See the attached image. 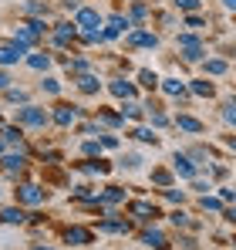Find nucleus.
<instances>
[{
  "label": "nucleus",
  "mask_w": 236,
  "mask_h": 250,
  "mask_svg": "<svg viewBox=\"0 0 236 250\" xmlns=\"http://www.w3.org/2000/svg\"><path fill=\"white\" fill-rule=\"evenodd\" d=\"M27 64H31L34 71H47V68H51V58H47V54H31Z\"/></svg>",
  "instance_id": "14"
},
{
  "label": "nucleus",
  "mask_w": 236,
  "mask_h": 250,
  "mask_svg": "<svg viewBox=\"0 0 236 250\" xmlns=\"http://www.w3.org/2000/svg\"><path fill=\"white\" fill-rule=\"evenodd\" d=\"M142 240H145V244H149V247H156V250H165V237H162V233H158V230H149V233H145V237H142Z\"/></svg>",
  "instance_id": "16"
},
{
  "label": "nucleus",
  "mask_w": 236,
  "mask_h": 250,
  "mask_svg": "<svg viewBox=\"0 0 236 250\" xmlns=\"http://www.w3.org/2000/svg\"><path fill=\"white\" fill-rule=\"evenodd\" d=\"M88 240H91V233L84 227H71L68 230V244H88Z\"/></svg>",
  "instance_id": "13"
},
{
  "label": "nucleus",
  "mask_w": 236,
  "mask_h": 250,
  "mask_svg": "<svg viewBox=\"0 0 236 250\" xmlns=\"http://www.w3.org/2000/svg\"><path fill=\"white\" fill-rule=\"evenodd\" d=\"M17 196H20V203H44V189H40V186H31V183L20 186Z\"/></svg>",
  "instance_id": "5"
},
{
  "label": "nucleus",
  "mask_w": 236,
  "mask_h": 250,
  "mask_svg": "<svg viewBox=\"0 0 236 250\" xmlns=\"http://www.w3.org/2000/svg\"><path fill=\"white\" fill-rule=\"evenodd\" d=\"M169 95H182V82H176V78H165V84H162Z\"/></svg>",
  "instance_id": "23"
},
{
  "label": "nucleus",
  "mask_w": 236,
  "mask_h": 250,
  "mask_svg": "<svg viewBox=\"0 0 236 250\" xmlns=\"http://www.w3.org/2000/svg\"><path fill=\"white\" fill-rule=\"evenodd\" d=\"M176 7H182V10H196L199 0H176Z\"/></svg>",
  "instance_id": "33"
},
{
  "label": "nucleus",
  "mask_w": 236,
  "mask_h": 250,
  "mask_svg": "<svg viewBox=\"0 0 236 250\" xmlns=\"http://www.w3.org/2000/svg\"><path fill=\"white\" fill-rule=\"evenodd\" d=\"M121 196H125V193H121V189H115V186H112V189H108V193H105V196H101V200H105V203H118V200H121Z\"/></svg>",
  "instance_id": "26"
},
{
  "label": "nucleus",
  "mask_w": 236,
  "mask_h": 250,
  "mask_svg": "<svg viewBox=\"0 0 236 250\" xmlns=\"http://www.w3.org/2000/svg\"><path fill=\"white\" fill-rule=\"evenodd\" d=\"M156 75H152V71H142V84H145V88H156Z\"/></svg>",
  "instance_id": "30"
},
{
  "label": "nucleus",
  "mask_w": 236,
  "mask_h": 250,
  "mask_svg": "<svg viewBox=\"0 0 236 250\" xmlns=\"http://www.w3.org/2000/svg\"><path fill=\"white\" fill-rule=\"evenodd\" d=\"M226 220H230V223H236V209H226Z\"/></svg>",
  "instance_id": "37"
},
{
  "label": "nucleus",
  "mask_w": 236,
  "mask_h": 250,
  "mask_svg": "<svg viewBox=\"0 0 236 250\" xmlns=\"http://www.w3.org/2000/svg\"><path fill=\"white\" fill-rule=\"evenodd\" d=\"M24 163H27V159H24L20 152H17V156H14V152H10V156H3V169H7V172H20Z\"/></svg>",
  "instance_id": "10"
},
{
  "label": "nucleus",
  "mask_w": 236,
  "mask_h": 250,
  "mask_svg": "<svg viewBox=\"0 0 236 250\" xmlns=\"http://www.w3.org/2000/svg\"><path fill=\"white\" fill-rule=\"evenodd\" d=\"M202 209H223V207H219L216 196H202Z\"/></svg>",
  "instance_id": "29"
},
{
  "label": "nucleus",
  "mask_w": 236,
  "mask_h": 250,
  "mask_svg": "<svg viewBox=\"0 0 236 250\" xmlns=\"http://www.w3.org/2000/svg\"><path fill=\"white\" fill-rule=\"evenodd\" d=\"M172 166H176V172H179L182 179H196V166H193L186 156H176V159H172Z\"/></svg>",
  "instance_id": "7"
},
{
  "label": "nucleus",
  "mask_w": 236,
  "mask_h": 250,
  "mask_svg": "<svg viewBox=\"0 0 236 250\" xmlns=\"http://www.w3.org/2000/svg\"><path fill=\"white\" fill-rule=\"evenodd\" d=\"M0 152H3V142H0Z\"/></svg>",
  "instance_id": "41"
},
{
  "label": "nucleus",
  "mask_w": 236,
  "mask_h": 250,
  "mask_svg": "<svg viewBox=\"0 0 236 250\" xmlns=\"http://www.w3.org/2000/svg\"><path fill=\"white\" fill-rule=\"evenodd\" d=\"M31 250H51V247H31Z\"/></svg>",
  "instance_id": "40"
},
{
  "label": "nucleus",
  "mask_w": 236,
  "mask_h": 250,
  "mask_svg": "<svg viewBox=\"0 0 236 250\" xmlns=\"http://www.w3.org/2000/svg\"><path fill=\"white\" fill-rule=\"evenodd\" d=\"M98 24H101V17H98V10H91V7L78 10V17H75V27H81L84 34H88V31H98Z\"/></svg>",
  "instance_id": "2"
},
{
  "label": "nucleus",
  "mask_w": 236,
  "mask_h": 250,
  "mask_svg": "<svg viewBox=\"0 0 236 250\" xmlns=\"http://www.w3.org/2000/svg\"><path fill=\"white\" fill-rule=\"evenodd\" d=\"M206 71H209V75H223V71H226V61L213 58V61H206Z\"/></svg>",
  "instance_id": "20"
},
{
  "label": "nucleus",
  "mask_w": 236,
  "mask_h": 250,
  "mask_svg": "<svg viewBox=\"0 0 236 250\" xmlns=\"http://www.w3.org/2000/svg\"><path fill=\"white\" fill-rule=\"evenodd\" d=\"M17 122L31 125V128H44V125H47V112H44L40 105H24V108L17 112Z\"/></svg>",
  "instance_id": "1"
},
{
  "label": "nucleus",
  "mask_w": 236,
  "mask_h": 250,
  "mask_svg": "<svg viewBox=\"0 0 236 250\" xmlns=\"http://www.w3.org/2000/svg\"><path fill=\"white\" fill-rule=\"evenodd\" d=\"M121 115H128V119H142V105L128 102V105H121Z\"/></svg>",
  "instance_id": "21"
},
{
  "label": "nucleus",
  "mask_w": 236,
  "mask_h": 250,
  "mask_svg": "<svg viewBox=\"0 0 236 250\" xmlns=\"http://www.w3.org/2000/svg\"><path fill=\"white\" fill-rule=\"evenodd\" d=\"M24 10L27 14H44V3L40 0H31V3H24Z\"/></svg>",
  "instance_id": "28"
},
{
  "label": "nucleus",
  "mask_w": 236,
  "mask_h": 250,
  "mask_svg": "<svg viewBox=\"0 0 236 250\" xmlns=\"http://www.w3.org/2000/svg\"><path fill=\"white\" fill-rule=\"evenodd\" d=\"M176 125H179V128H186V132H202V128H206L199 119H189V115H179V119H176Z\"/></svg>",
  "instance_id": "12"
},
{
  "label": "nucleus",
  "mask_w": 236,
  "mask_h": 250,
  "mask_svg": "<svg viewBox=\"0 0 236 250\" xmlns=\"http://www.w3.org/2000/svg\"><path fill=\"white\" fill-rule=\"evenodd\" d=\"M0 139H3V142H20V125H7V128L0 132Z\"/></svg>",
  "instance_id": "17"
},
{
  "label": "nucleus",
  "mask_w": 236,
  "mask_h": 250,
  "mask_svg": "<svg viewBox=\"0 0 236 250\" xmlns=\"http://www.w3.org/2000/svg\"><path fill=\"white\" fill-rule=\"evenodd\" d=\"M81 91H88V95H91V91H98V78H95V75H81Z\"/></svg>",
  "instance_id": "18"
},
{
  "label": "nucleus",
  "mask_w": 236,
  "mask_h": 250,
  "mask_svg": "<svg viewBox=\"0 0 236 250\" xmlns=\"http://www.w3.org/2000/svg\"><path fill=\"white\" fill-rule=\"evenodd\" d=\"M179 47L186 51V54H182L186 61H199V58H202V44H199L193 34H182V38H179Z\"/></svg>",
  "instance_id": "4"
},
{
  "label": "nucleus",
  "mask_w": 236,
  "mask_h": 250,
  "mask_svg": "<svg viewBox=\"0 0 236 250\" xmlns=\"http://www.w3.org/2000/svg\"><path fill=\"white\" fill-rule=\"evenodd\" d=\"M101 230H108V233H125L128 227H125L121 220H105V223H101Z\"/></svg>",
  "instance_id": "19"
},
{
  "label": "nucleus",
  "mask_w": 236,
  "mask_h": 250,
  "mask_svg": "<svg viewBox=\"0 0 236 250\" xmlns=\"http://www.w3.org/2000/svg\"><path fill=\"white\" fill-rule=\"evenodd\" d=\"M10 82H14V78H10V75L0 68V91H7V88H10Z\"/></svg>",
  "instance_id": "34"
},
{
  "label": "nucleus",
  "mask_w": 236,
  "mask_h": 250,
  "mask_svg": "<svg viewBox=\"0 0 236 250\" xmlns=\"http://www.w3.org/2000/svg\"><path fill=\"white\" fill-rule=\"evenodd\" d=\"M172 223H176V227H186L189 220H186V213H182V209H176V213H172Z\"/></svg>",
  "instance_id": "32"
},
{
  "label": "nucleus",
  "mask_w": 236,
  "mask_h": 250,
  "mask_svg": "<svg viewBox=\"0 0 236 250\" xmlns=\"http://www.w3.org/2000/svg\"><path fill=\"white\" fill-rule=\"evenodd\" d=\"M24 51L27 47H20V44H0V68H7V64H17L20 58H24Z\"/></svg>",
  "instance_id": "3"
},
{
  "label": "nucleus",
  "mask_w": 236,
  "mask_h": 250,
  "mask_svg": "<svg viewBox=\"0 0 236 250\" xmlns=\"http://www.w3.org/2000/svg\"><path fill=\"white\" fill-rule=\"evenodd\" d=\"M0 220H3V223H24V209L20 207H7L3 213H0Z\"/></svg>",
  "instance_id": "11"
},
{
  "label": "nucleus",
  "mask_w": 236,
  "mask_h": 250,
  "mask_svg": "<svg viewBox=\"0 0 236 250\" xmlns=\"http://www.w3.org/2000/svg\"><path fill=\"white\" fill-rule=\"evenodd\" d=\"M75 119H78V112H75L71 105H58V112H54V122L58 125H71Z\"/></svg>",
  "instance_id": "8"
},
{
  "label": "nucleus",
  "mask_w": 236,
  "mask_h": 250,
  "mask_svg": "<svg viewBox=\"0 0 236 250\" xmlns=\"http://www.w3.org/2000/svg\"><path fill=\"white\" fill-rule=\"evenodd\" d=\"M75 31H78L75 24H61V27H58V34H54V44H58V47H64V44L75 38Z\"/></svg>",
  "instance_id": "9"
},
{
  "label": "nucleus",
  "mask_w": 236,
  "mask_h": 250,
  "mask_svg": "<svg viewBox=\"0 0 236 250\" xmlns=\"http://www.w3.org/2000/svg\"><path fill=\"white\" fill-rule=\"evenodd\" d=\"M223 3H226V7H230V10H236V0H223Z\"/></svg>",
  "instance_id": "38"
},
{
  "label": "nucleus",
  "mask_w": 236,
  "mask_h": 250,
  "mask_svg": "<svg viewBox=\"0 0 236 250\" xmlns=\"http://www.w3.org/2000/svg\"><path fill=\"white\" fill-rule=\"evenodd\" d=\"M112 91H115L118 98H132V95H135V84H128V82H112Z\"/></svg>",
  "instance_id": "15"
},
{
  "label": "nucleus",
  "mask_w": 236,
  "mask_h": 250,
  "mask_svg": "<svg viewBox=\"0 0 236 250\" xmlns=\"http://www.w3.org/2000/svg\"><path fill=\"white\" fill-rule=\"evenodd\" d=\"M68 68H71V71H84V68H88V61H71Z\"/></svg>",
  "instance_id": "36"
},
{
  "label": "nucleus",
  "mask_w": 236,
  "mask_h": 250,
  "mask_svg": "<svg viewBox=\"0 0 236 250\" xmlns=\"http://www.w3.org/2000/svg\"><path fill=\"white\" fill-rule=\"evenodd\" d=\"M193 91H196V95H206V98H209V95H213V82H193Z\"/></svg>",
  "instance_id": "22"
},
{
  "label": "nucleus",
  "mask_w": 236,
  "mask_h": 250,
  "mask_svg": "<svg viewBox=\"0 0 236 250\" xmlns=\"http://www.w3.org/2000/svg\"><path fill=\"white\" fill-rule=\"evenodd\" d=\"M40 88H44L47 95H58V91H61V84L54 82V78H44V82H40Z\"/></svg>",
  "instance_id": "24"
},
{
  "label": "nucleus",
  "mask_w": 236,
  "mask_h": 250,
  "mask_svg": "<svg viewBox=\"0 0 236 250\" xmlns=\"http://www.w3.org/2000/svg\"><path fill=\"white\" fill-rule=\"evenodd\" d=\"M223 119H226L230 125H236V102H230V105L223 108Z\"/></svg>",
  "instance_id": "25"
},
{
  "label": "nucleus",
  "mask_w": 236,
  "mask_h": 250,
  "mask_svg": "<svg viewBox=\"0 0 236 250\" xmlns=\"http://www.w3.org/2000/svg\"><path fill=\"white\" fill-rule=\"evenodd\" d=\"M128 44H132V47H156L158 38H156V34H149V31H135V34L128 38Z\"/></svg>",
  "instance_id": "6"
},
{
  "label": "nucleus",
  "mask_w": 236,
  "mask_h": 250,
  "mask_svg": "<svg viewBox=\"0 0 236 250\" xmlns=\"http://www.w3.org/2000/svg\"><path fill=\"white\" fill-rule=\"evenodd\" d=\"M230 149H236V139H230Z\"/></svg>",
  "instance_id": "39"
},
{
  "label": "nucleus",
  "mask_w": 236,
  "mask_h": 250,
  "mask_svg": "<svg viewBox=\"0 0 236 250\" xmlns=\"http://www.w3.org/2000/svg\"><path fill=\"white\" fill-rule=\"evenodd\" d=\"M24 98H27V91H20V88H17V91L7 88V102H24Z\"/></svg>",
  "instance_id": "27"
},
{
  "label": "nucleus",
  "mask_w": 236,
  "mask_h": 250,
  "mask_svg": "<svg viewBox=\"0 0 236 250\" xmlns=\"http://www.w3.org/2000/svg\"><path fill=\"white\" fill-rule=\"evenodd\" d=\"M135 139H142V142H156V135H152L149 128H138V132H135Z\"/></svg>",
  "instance_id": "31"
},
{
  "label": "nucleus",
  "mask_w": 236,
  "mask_h": 250,
  "mask_svg": "<svg viewBox=\"0 0 236 250\" xmlns=\"http://www.w3.org/2000/svg\"><path fill=\"white\" fill-rule=\"evenodd\" d=\"M101 146H108V149H112V146H118V139H115V135H101Z\"/></svg>",
  "instance_id": "35"
}]
</instances>
